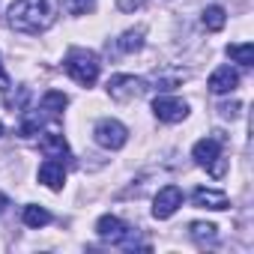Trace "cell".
<instances>
[{"label": "cell", "instance_id": "obj_16", "mask_svg": "<svg viewBox=\"0 0 254 254\" xmlns=\"http://www.w3.org/2000/svg\"><path fill=\"white\" fill-rule=\"evenodd\" d=\"M189 233H191V239H194V242H200V245H206V242H215V239H218V227H215V224H209V221H191Z\"/></svg>", "mask_w": 254, "mask_h": 254}, {"label": "cell", "instance_id": "obj_12", "mask_svg": "<svg viewBox=\"0 0 254 254\" xmlns=\"http://www.w3.org/2000/svg\"><path fill=\"white\" fill-rule=\"evenodd\" d=\"M39 144H42V150H45L48 159H63V156H69V144H66V138H63L60 132H45Z\"/></svg>", "mask_w": 254, "mask_h": 254}, {"label": "cell", "instance_id": "obj_22", "mask_svg": "<svg viewBox=\"0 0 254 254\" xmlns=\"http://www.w3.org/2000/svg\"><path fill=\"white\" fill-rule=\"evenodd\" d=\"M218 111H221V117H230V120H233V117L239 114V102H224Z\"/></svg>", "mask_w": 254, "mask_h": 254}, {"label": "cell", "instance_id": "obj_19", "mask_svg": "<svg viewBox=\"0 0 254 254\" xmlns=\"http://www.w3.org/2000/svg\"><path fill=\"white\" fill-rule=\"evenodd\" d=\"M96 9V0H66V12L69 15H87Z\"/></svg>", "mask_w": 254, "mask_h": 254}, {"label": "cell", "instance_id": "obj_21", "mask_svg": "<svg viewBox=\"0 0 254 254\" xmlns=\"http://www.w3.org/2000/svg\"><path fill=\"white\" fill-rule=\"evenodd\" d=\"M117 6L123 12H135V9H144L147 6V0H117Z\"/></svg>", "mask_w": 254, "mask_h": 254}, {"label": "cell", "instance_id": "obj_11", "mask_svg": "<svg viewBox=\"0 0 254 254\" xmlns=\"http://www.w3.org/2000/svg\"><path fill=\"white\" fill-rule=\"evenodd\" d=\"M236 87H239V72H236V69H230V66H218V69L209 75V90H212V93H218V96L233 93Z\"/></svg>", "mask_w": 254, "mask_h": 254}, {"label": "cell", "instance_id": "obj_17", "mask_svg": "<svg viewBox=\"0 0 254 254\" xmlns=\"http://www.w3.org/2000/svg\"><path fill=\"white\" fill-rule=\"evenodd\" d=\"M227 57H230V60H236L239 66H251V63H254V45H251V42L227 45Z\"/></svg>", "mask_w": 254, "mask_h": 254}, {"label": "cell", "instance_id": "obj_4", "mask_svg": "<svg viewBox=\"0 0 254 254\" xmlns=\"http://www.w3.org/2000/svg\"><path fill=\"white\" fill-rule=\"evenodd\" d=\"M144 90H147L144 78H135V75H114V78L108 81V96L117 99V102H132V99H138Z\"/></svg>", "mask_w": 254, "mask_h": 254}, {"label": "cell", "instance_id": "obj_7", "mask_svg": "<svg viewBox=\"0 0 254 254\" xmlns=\"http://www.w3.org/2000/svg\"><path fill=\"white\" fill-rule=\"evenodd\" d=\"M129 227H126L117 215H102L99 221H96V236L99 239H105V242H114V245H123L126 239H129Z\"/></svg>", "mask_w": 254, "mask_h": 254}, {"label": "cell", "instance_id": "obj_1", "mask_svg": "<svg viewBox=\"0 0 254 254\" xmlns=\"http://www.w3.org/2000/svg\"><path fill=\"white\" fill-rule=\"evenodd\" d=\"M60 15V0H15L6 12V21L18 33L39 36L45 33Z\"/></svg>", "mask_w": 254, "mask_h": 254}, {"label": "cell", "instance_id": "obj_9", "mask_svg": "<svg viewBox=\"0 0 254 254\" xmlns=\"http://www.w3.org/2000/svg\"><path fill=\"white\" fill-rule=\"evenodd\" d=\"M191 159H194L200 168H212V165L221 159V141H218V138H200V141L191 147Z\"/></svg>", "mask_w": 254, "mask_h": 254}, {"label": "cell", "instance_id": "obj_14", "mask_svg": "<svg viewBox=\"0 0 254 254\" xmlns=\"http://www.w3.org/2000/svg\"><path fill=\"white\" fill-rule=\"evenodd\" d=\"M21 221H24L27 227H33V230H39V227H45V224H51V212H48L45 206H36V203H27V206H24V212H21Z\"/></svg>", "mask_w": 254, "mask_h": 254}, {"label": "cell", "instance_id": "obj_8", "mask_svg": "<svg viewBox=\"0 0 254 254\" xmlns=\"http://www.w3.org/2000/svg\"><path fill=\"white\" fill-rule=\"evenodd\" d=\"M191 203H194V206H200V209H215V212H221V209H227V206H230V197H227L221 189L197 186V189L191 191Z\"/></svg>", "mask_w": 254, "mask_h": 254}, {"label": "cell", "instance_id": "obj_10", "mask_svg": "<svg viewBox=\"0 0 254 254\" xmlns=\"http://www.w3.org/2000/svg\"><path fill=\"white\" fill-rule=\"evenodd\" d=\"M39 183L45 186V189H51V191H60L63 189V183H66V171H63V165L57 162V159H45L42 165H39Z\"/></svg>", "mask_w": 254, "mask_h": 254}, {"label": "cell", "instance_id": "obj_23", "mask_svg": "<svg viewBox=\"0 0 254 254\" xmlns=\"http://www.w3.org/2000/svg\"><path fill=\"white\" fill-rule=\"evenodd\" d=\"M0 87H3V90H9V75H6L3 63H0Z\"/></svg>", "mask_w": 254, "mask_h": 254}, {"label": "cell", "instance_id": "obj_15", "mask_svg": "<svg viewBox=\"0 0 254 254\" xmlns=\"http://www.w3.org/2000/svg\"><path fill=\"white\" fill-rule=\"evenodd\" d=\"M117 48L123 54H135L144 48V27H135V30H126L120 39H117Z\"/></svg>", "mask_w": 254, "mask_h": 254}, {"label": "cell", "instance_id": "obj_2", "mask_svg": "<svg viewBox=\"0 0 254 254\" xmlns=\"http://www.w3.org/2000/svg\"><path fill=\"white\" fill-rule=\"evenodd\" d=\"M63 66H66V75L81 87H93L96 78H99V57L87 48H72L66 54Z\"/></svg>", "mask_w": 254, "mask_h": 254}, {"label": "cell", "instance_id": "obj_5", "mask_svg": "<svg viewBox=\"0 0 254 254\" xmlns=\"http://www.w3.org/2000/svg\"><path fill=\"white\" fill-rule=\"evenodd\" d=\"M153 114L162 123H180L189 117V102L180 96H156L153 99Z\"/></svg>", "mask_w": 254, "mask_h": 254}, {"label": "cell", "instance_id": "obj_24", "mask_svg": "<svg viewBox=\"0 0 254 254\" xmlns=\"http://www.w3.org/2000/svg\"><path fill=\"white\" fill-rule=\"evenodd\" d=\"M0 135H3V123H0Z\"/></svg>", "mask_w": 254, "mask_h": 254}, {"label": "cell", "instance_id": "obj_3", "mask_svg": "<svg viewBox=\"0 0 254 254\" xmlns=\"http://www.w3.org/2000/svg\"><path fill=\"white\" fill-rule=\"evenodd\" d=\"M93 138H96V144L105 147V150H120V147H126V141H129V129H126L120 120L105 117V120H99V123L93 126Z\"/></svg>", "mask_w": 254, "mask_h": 254}, {"label": "cell", "instance_id": "obj_18", "mask_svg": "<svg viewBox=\"0 0 254 254\" xmlns=\"http://www.w3.org/2000/svg\"><path fill=\"white\" fill-rule=\"evenodd\" d=\"M66 105H69V96L60 93V90H48V93L42 96V111H48V114H54V117H57Z\"/></svg>", "mask_w": 254, "mask_h": 254}, {"label": "cell", "instance_id": "obj_20", "mask_svg": "<svg viewBox=\"0 0 254 254\" xmlns=\"http://www.w3.org/2000/svg\"><path fill=\"white\" fill-rule=\"evenodd\" d=\"M39 129H42V120H39V117H27V120L21 123V129H18V132H21V138H33Z\"/></svg>", "mask_w": 254, "mask_h": 254}, {"label": "cell", "instance_id": "obj_6", "mask_svg": "<svg viewBox=\"0 0 254 254\" xmlns=\"http://www.w3.org/2000/svg\"><path fill=\"white\" fill-rule=\"evenodd\" d=\"M180 206H183V189H180V186H165V189H159V194L153 197V218L165 221V218H171Z\"/></svg>", "mask_w": 254, "mask_h": 254}, {"label": "cell", "instance_id": "obj_13", "mask_svg": "<svg viewBox=\"0 0 254 254\" xmlns=\"http://www.w3.org/2000/svg\"><path fill=\"white\" fill-rule=\"evenodd\" d=\"M200 21H203V27H206V30L218 33V30H224V24H227V9H224V6H218V3H212V6H206V9H203Z\"/></svg>", "mask_w": 254, "mask_h": 254}]
</instances>
